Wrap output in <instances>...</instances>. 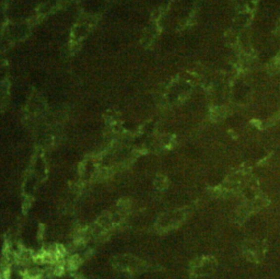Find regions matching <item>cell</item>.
<instances>
[{
    "label": "cell",
    "mask_w": 280,
    "mask_h": 279,
    "mask_svg": "<svg viewBox=\"0 0 280 279\" xmlns=\"http://www.w3.org/2000/svg\"><path fill=\"white\" fill-rule=\"evenodd\" d=\"M245 254L248 256V259H250V260L257 262L263 257L264 249H263L262 245H260V243H257V242H255V243L251 242L250 244L246 245Z\"/></svg>",
    "instance_id": "6da1fadb"
}]
</instances>
